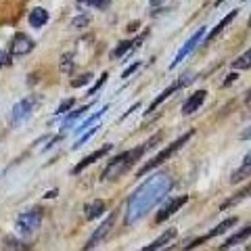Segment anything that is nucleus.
I'll return each instance as SVG.
<instances>
[{
  "label": "nucleus",
  "instance_id": "1",
  "mask_svg": "<svg viewBox=\"0 0 251 251\" xmlns=\"http://www.w3.org/2000/svg\"><path fill=\"white\" fill-rule=\"evenodd\" d=\"M172 186H174V180L170 178V174H166V172L153 174L143 186H138L136 191L132 193V197L128 199L124 222L132 226V224H136L138 220H143L157 203L161 199H166V195L172 191Z\"/></svg>",
  "mask_w": 251,
  "mask_h": 251
},
{
  "label": "nucleus",
  "instance_id": "2",
  "mask_svg": "<svg viewBox=\"0 0 251 251\" xmlns=\"http://www.w3.org/2000/svg\"><path fill=\"white\" fill-rule=\"evenodd\" d=\"M193 134H195V132H186V134H182V136H180V138L176 140V143H172L170 147H166V149H163L161 153H157V155L153 157L151 161H149V163H145V166L138 170V174H136V176L140 178L143 174H147V172H151V170H155V168H159V166H161V163L166 161V159H170V157L174 155V153H178L180 149H182V147L188 143V140L193 138Z\"/></svg>",
  "mask_w": 251,
  "mask_h": 251
},
{
  "label": "nucleus",
  "instance_id": "3",
  "mask_svg": "<svg viewBox=\"0 0 251 251\" xmlns=\"http://www.w3.org/2000/svg\"><path fill=\"white\" fill-rule=\"evenodd\" d=\"M136 159H138V157L134 155V151H126L122 155H117L113 161H109V166L105 168V172H103V176H100V178H103V180H115L117 176L126 174Z\"/></svg>",
  "mask_w": 251,
  "mask_h": 251
},
{
  "label": "nucleus",
  "instance_id": "4",
  "mask_svg": "<svg viewBox=\"0 0 251 251\" xmlns=\"http://www.w3.org/2000/svg\"><path fill=\"white\" fill-rule=\"evenodd\" d=\"M40 224H42V209L31 207V209H25L23 214H19L17 222H15V228H17L21 237H27V234L36 232Z\"/></svg>",
  "mask_w": 251,
  "mask_h": 251
},
{
  "label": "nucleus",
  "instance_id": "5",
  "mask_svg": "<svg viewBox=\"0 0 251 251\" xmlns=\"http://www.w3.org/2000/svg\"><path fill=\"white\" fill-rule=\"evenodd\" d=\"M36 105H38V99H36V97H25V99H21L19 103L13 107V111H11V117H9L11 128H17V126H21L23 122H27L29 117L34 115Z\"/></svg>",
  "mask_w": 251,
  "mask_h": 251
},
{
  "label": "nucleus",
  "instance_id": "6",
  "mask_svg": "<svg viewBox=\"0 0 251 251\" xmlns=\"http://www.w3.org/2000/svg\"><path fill=\"white\" fill-rule=\"evenodd\" d=\"M203 36H205V27H199L197 31H195V34L191 36V38H188V40L182 44V49H180L178 50V54H176V57H174V61H172L170 63V67L172 69H174L176 65H180V63H182L186 57H188V54H191L195 49H197V44L203 40Z\"/></svg>",
  "mask_w": 251,
  "mask_h": 251
},
{
  "label": "nucleus",
  "instance_id": "7",
  "mask_svg": "<svg viewBox=\"0 0 251 251\" xmlns=\"http://www.w3.org/2000/svg\"><path fill=\"white\" fill-rule=\"evenodd\" d=\"M237 224V218H228V220H224V222H220L214 230H209L207 234H203V237H199V239H195V241H191L186 245V249H195V247H199L201 243H205V241H209V239H214V237H220V234H224L228 228H232V226Z\"/></svg>",
  "mask_w": 251,
  "mask_h": 251
},
{
  "label": "nucleus",
  "instance_id": "8",
  "mask_svg": "<svg viewBox=\"0 0 251 251\" xmlns=\"http://www.w3.org/2000/svg\"><path fill=\"white\" fill-rule=\"evenodd\" d=\"M188 201V195H180V197H172L166 205H163L159 211H157V216H155V222L159 224V222H166V220L170 218V216H174L176 211L184 205V203Z\"/></svg>",
  "mask_w": 251,
  "mask_h": 251
},
{
  "label": "nucleus",
  "instance_id": "9",
  "mask_svg": "<svg viewBox=\"0 0 251 251\" xmlns=\"http://www.w3.org/2000/svg\"><path fill=\"white\" fill-rule=\"evenodd\" d=\"M34 40L27 36V34H23V31H19V34H15L13 38V42H11V54H15V57H23V54H27L34 50Z\"/></svg>",
  "mask_w": 251,
  "mask_h": 251
},
{
  "label": "nucleus",
  "instance_id": "10",
  "mask_svg": "<svg viewBox=\"0 0 251 251\" xmlns=\"http://www.w3.org/2000/svg\"><path fill=\"white\" fill-rule=\"evenodd\" d=\"M113 222H115V214H111V216H109V218L105 220L103 224L99 226L97 230H94V234H92V237L88 239V243H86V245H84V249H94V247H97L99 243L107 237V232L113 228Z\"/></svg>",
  "mask_w": 251,
  "mask_h": 251
},
{
  "label": "nucleus",
  "instance_id": "11",
  "mask_svg": "<svg viewBox=\"0 0 251 251\" xmlns=\"http://www.w3.org/2000/svg\"><path fill=\"white\" fill-rule=\"evenodd\" d=\"M205 97H207L205 90L193 92V97H188L186 103L182 105V113H184V115H191V113H195V111H199V107L205 103Z\"/></svg>",
  "mask_w": 251,
  "mask_h": 251
},
{
  "label": "nucleus",
  "instance_id": "12",
  "mask_svg": "<svg viewBox=\"0 0 251 251\" xmlns=\"http://www.w3.org/2000/svg\"><path fill=\"white\" fill-rule=\"evenodd\" d=\"M111 147L113 145H105L103 149H99V151H94L92 155H88V157H84V159L80 161V163H77V166L72 170V174H80V172H84L86 168H88V166H92V163L94 161H97V159H100V157H105L109 151H111Z\"/></svg>",
  "mask_w": 251,
  "mask_h": 251
},
{
  "label": "nucleus",
  "instance_id": "13",
  "mask_svg": "<svg viewBox=\"0 0 251 251\" xmlns=\"http://www.w3.org/2000/svg\"><path fill=\"white\" fill-rule=\"evenodd\" d=\"M27 21H29L31 27H44L46 23H49V11L42 9V6H38V9H34L29 13Z\"/></svg>",
  "mask_w": 251,
  "mask_h": 251
},
{
  "label": "nucleus",
  "instance_id": "14",
  "mask_svg": "<svg viewBox=\"0 0 251 251\" xmlns=\"http://www.w3.org/2000/svg\"><path fill=\"white\" fill-rule=\"evenodd\" d=\"M174 237H176V228H170V230L163 232L159 239H155V241L151 243V245H147V247H145V251H153V249H161V247H166L168 243H170L172 239H174Z\"/></svg>",
  "mask_w": 251,
  "mask_h": 251
},
{
  "label": "nucleus",
  "instance_id": "15",
  "mask_svg": "<svg viewBox=\"0 0 251 251\" xmlns=\"http://www.w3.org/2000/svg\"><path fill=\"white\" fill-rule=\"evenodd\" d=\"M249 234H251V230H249V226H247V228H243V230H239L237 234H232V237L226 239L224 245H220V249H230V247H234V245H239V243H243V241L249 239Z\"/></svg>",
  "mask_w": 251,
  "mask_h": 251
},
{
  "label": "nucleus",
  "instance_id": "16",
  "mask_svg": "<svg viewBox=\"0 0 251 251\" xmlns=\"http://www.w3.org/2000/svg\"><path fill=\"white\" fill-rule=\"evenodd\" d=\"M103 211H105V201L94 199L92 203L86 205V218H88V220H97L99 216H103Z\"/></svg>",
  "mask_w": 251,
  "mask_h": 251
},
{
  "label": "nucleus",
  "instance_id": "17",
  "mask_svg": "<svg viewBox=\"0 0 251 251\" xmlns=\"http://www.w3.org/2000/svg\"><path fill=\"white\" fill-rule=\"evenodd\" d=\"M249 168H251V157H249V155H245V161H243V163H241V168H239V170L232 174L230 182H232V184H239L241 180L249 178Z\"/></svg>",
  "mask_w": 251,
  "mask_h": 251
},
{
  "label": "nucleus",
  "instance_id": "18",
  "mask_svg": "<svg viewBox=\"0 0 251 251\" xmlns=\"http://www.w3.org/2000/svg\"><path fill=\"white\" fill-rule=\"evenodd\" d=\"M234 17H237V11H230V13L226 15V17H224L222 21H220L218 25H216V27H214V29H211L209 34H207V42H209V40H214V38H216V36L220 34V31H224L226 27H228V25H230V21H232Z\"/></svg>",
  "mask_w": 251,
  "mask_h": 251
},
{
  "label": "nucleus",
  "instance_id": "19",
  "mask_svg": "<svg viewBox=\"0 0 251 251\" xmlns=\"http://www.w3.org/2000/svg\"><path fill=\"white\" fill-rule=\"evenodd\" d=\"M77 6H86V9H94V11H105L111 6V0H77Z\"/></svg>",
  "mask_w": 251,
  "mask_h": 251
},
{
  "label": "nucleus",
  "instance_id": "20",
  "mask_svg": "<svg viewBox=\"0 0 251 251\" xmlns=\"http://www.w3.org/2000/svg\"><path fill=\"white\" fill-rule=\"evenodd\" d=\"M107 109H109V107H103V109H100V111H97V113H94L92 117H88V120H86V122H82V124L75 128V134H82V132H84V130H88L92 124H97V120H99V117L107 111Z\"/></svg>",
  "mask_w": 251,
  "mask_h": 251
},
{
  "label": "nucleus",
  "instance_id": "21",
  "mask_svg": "<svg viewBox=\"0 0 251 251\" xmlns=\"http://www.w3.org/2000/svg\"><path fill=\"white\" fill-rule=\"evenodd\" d=\"M90 107H92V105H84V107H80V109H75L74 113H69V115H67V120H65V126H63V128H69V126H72L75 120H80V117H82L86 111H90Z\"/></svg>",
  "mask_w": 251,
  "mask_h": 251
},
{
  "label": "nucleus",
  "instance_id": "22",
  "mask_svg": "<svg viewBox=\"0 0 251 251\" xmlns=\"http://www.w3.org/2000/svg\"><path fill=\"white\" fill-rule=\"evenodd\" d=\"M99 128H100V126H92V128L90 130H84V134L80 136V140H75V145H74V151H75V149H80V147H84V143H88V140L94 136V134H97V132H99Z\"/></svg>",
  "mask_w": 251,
  "mask_h": 251
},
{
  "label": "nucleus",
  "instance_id": "23",
  "mask_svg": "<svg viewBox=\"0 0 251 251\" xmlns=\"http://www.w3.org/2000/svg\"><path fill=\"white\" fill-rule=\"evenodd\" d=\"M75 65V61H74V54L72 52H65L61 57V63H59V67H61V72H65V74H69L72 72V67Z\"/></svg>",
  "mask_w": 251,
  "mask_h": 251
},
{
  "label": "nucleus",
  "instance_id": "24",
  "mask_svg": "<svg viewBox=\"0 0 251 251\" xmlns=\"http://www.w3.org/2000/svg\"><path fill=\"white\" fill-rule=\"evenodd\" d=\"M132 49H134V42H132V40L120 42V46H117V49L113 50V57H115V59H120V57H124V54L128 52V50H132Z\"/></svg>",
  "mask_w": 251,
  "mask_h": 251
},
{
  "label": "nucleus",
  "instance_id": "25",
  "mask_svg": "<svg viewBox=\"0 0 251 251\" xmlns=\"http://www.w3.org/2000/svg\"><path fill=\"white\" fill-rule=\"evenodd\" d=\"M249 59H251V52L245 50V52H243V57H239L237 61L232 63V67H234V69H249V65H251Z\"/></svg>",
  "mask_w": 251,
  "mask_h": 251
},
{
  "label": "nucleus",
  "instance_id": "26",
  "mask_svg": "<svg viewBox=\"0 0 251 251\" xmlns=\"http://www.w3.org/2000/svg\"><path fill=\"white\" fill-rule=\"evenodd\" d=\"M247 195H249V188H245V191H243V193H237V195H234V197H232V199H228V201H226V203H222V209H226V207H230V205H234V203H239V201H243V199H245V197H247Z\"/></svg>",
  "mask_w": 251,
  "mask_h": 251
},
{
  "label": "nucleus",
  "instance_id": "27",
  "mask_svg": "<svg viewBox=\"0 0 251 251\" xmlns=\"http://www.w3.org/2000/svg\"><path fill=\"white\" fill-rule=\"evenodd\" d=\"M74 105H75V99H65V100H63V103L57 107V111H54V113H57V115H63V113H67Z\"/></svg>",
  "mask_w": 251,
  "mask_h": 251
},
{
  "label": "nucleus",
  "instance_id": "28",
  "mask_svg": "<svg viewBox=\"0 0 251 251\" xmlns=\"http://www.w3.org/2000/svg\"><path fill=\"white\" fill-rule=\"evenodd\" d=\"M27 245L17 239H4V249H25Z\"/></svg>",
  "mask_w": 251,
  "mask_h": 251
},
{
  "label": "nucleus",
  "instance_id": "29",
  "mask_svg": "<svg viewBox=\"0 0 251 251\" xmlns=\"http://www.w3.org/2000/svg\"><path fill=\"white\" fill-rule=\"evenodd\" d=\"M90 23V17L88 15H82V17H75V19H72V27H77V29H82V27H86Z\"/></svg>",
  "mask_w": 251,
  "mask_h": 251
},
{
  "label": "nucleus",
  "instance_id": "30",
  "mask_svg": "<svg viewBox=\"0 0 251 251\" xmlns=\"http://www.w3.org/2000/svg\"><path fill=\"white\" fill-rule=\"evenodd\" d=\"M92 80V74H82L77 80H72V86L74 88H80V86H84V84H88Z\"/></svg>",
  "mask_w": 251,
  "mask_h": 251
},
{
  "label": "nucleus",
  "instance_id": "31",
  "mask_svg": "<svg viewBox=\"0 0 251 251\" xmlns=\"http://www.w3.org/2000/svg\"><path fill=\"white\" fill-rule=\"evenodd\" d=\"M6 65H11V54L9 50H2L0 52V67H6Z\"/></svg>",
  "mask_w": 251,
  "mask_h": 251
},
{
  "label": "nucleus",
  "instance_id": "32",
  "mask_svg": "<svg viewBox=\"0 0 251 251\" xmlns=\"http://www.w3.org/2000/svg\"><path fill=\"white\" fill-rule=\"evenodd\" d=\"M105 80H107V74H103V75H100V77H99V82H97V84H94V86H92V88H90V92H88V94H97V92H99V88H100V86H103V84H105Z\"/></svg>",
  "mask_w": 251,
  "mask_h": 251
},
{
  "label": "nucleus",
  "instance_id": "33",
  "mask_svg": "<svg viewBox=\"0 0 251 251\" xmlns=\"http://www.w3.org/2000/svg\"><path fill=\"white\" fill-rule=\"evenodd\" d=\"M140 67V63H132V65L128 67V69H124V74H122V77H124V80H126V77H130L132 74H134L136 72V69Z\"/></svg>",
  "mask_w": 251,
  "mask_h": 251
},
{
  "label": "nucleus",
  "instance_id": "34",
  "mask_svg": "<svg viewBox=\"0 0 251 251\" xmlns=\"http://www.w3.org/2000/svg\"><path fill=\"white\" fill-rule=\"evenodd\" d=\"M234 80H237V74H230V75H228V80H224V86H228V84H232Z\"/></svg>",
  "mask_w": 251,
  "mask_h": 251
},
{
  "label": "nucleus",
  "instance_id": "35",
  "mask_svg": "<svg viewBox=\"0 0 251 251\" xmlns=\"http://www.w3.org/2000/svg\"><path fill=\"white\" fill-rule=\"evenodd\" d=\"M57 195H59V191H50L49 195H46V199H52V197H57Z\"/></svg>",
  "mask_w": 251,
  "mask_h": 251
},
{
  "label": "nucleus",
  "instance_id": "36",
  "mask_svg": "<svg viewBox=\"0 0 251 251\" xmlns=\"http://www.w3.org/2000/svg\"><path fill=\"white\" fill-rule=\"evenodd\" d=\"M222 2H224V0H218V4H222Z\"/></svg>",
  "mask_w": 251,
  "mask_h": 251
}]
</instances>
